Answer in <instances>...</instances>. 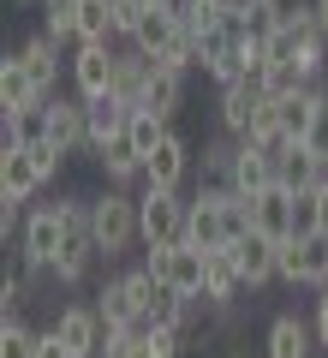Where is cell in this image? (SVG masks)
I'll return each instance as SVG.
<instances>
[{
  "instance_id": "cell-1",
  "label": "cell",
  "mask_w": 328,
  "mask_h": 358,
  "mask_svg": "<svg viewBox=\"0 0 328 358\" xmlns=\"http://www.w3.org/2000/svg\"><path fill=\"white\" fill-rule=\"evenodd\" d=\"M90 227H96V251L114 263L120 251H131V239H143L138 233V197L126 185H108L101 197H90Z\"/></svg>"
},
{
  "instance_id": "cell-2",
  "label": "cell",
  "mask_w": 328,
  "mask_h": 358,
  "mask_svg": "<svg viewBox=\"0 0 328 358\" xmlns=\"http://www.w3.org/2000/svg\"><path fill=\"white\" fill-rule=\"evenodd\" d=\"M143 268H150L162 287L209 305V293H203V287H209V251H197V245H185V239L179 245H150V251H143Z\"/></svg>"
},
{
  "instance_id": "cell-3",
  "label": "cell",
  "mask_w": 328,
  "mask_h": 358,
  "mask_svg": "<svg viewBox=\"0 0 328 358\" xmlns=\"http://www.w3.org/2000/svg\"><path fill=\"white\" fill-rule=\"evenodd\" d=\"M185 203H191V197L167 192V185H143V197H138V233H143V245H179V239H185Z\"/></svg>"
},
{
  "instance_id": "cell-4",
  "label": "cell",
  "mask_w": 328,
  "mask_h": 358,
  "mask_svg": "<svg viewBox=\"0 0 328 358\" xmlns=\"http://www.w3.org/2000/svg\"><path fill=\"white\" fill-rule=\"evenodd\" d=\"M60 251H66V221H60V209H54V203L30 209L24 227H18V257H24V268H30V275H48Z\"/></svg>"
},
{
  "instance_id": "cell-5",
  "label": "cell",
  "mask_w": 328,
  "mask_h": 358,
  "mask_svg": "<svg viewBox=\"0 0 328 358\" xmlns=\"http://www.w3.org/2000/svg\"><path fill=\"white\" fill-rule=\"evenodd\" d=\"M66 66H72V90L84 96V102L114 96V72H120V48L114 42H78Z\"/></svg>"
},
{
  "instance_id": "cell-6",
  "label": "cell",
  "mask_w": 328,
  "mask_h": 358,
  "mask_svg": "<svg viewBox=\"0 0 328 358\" xmlns=\"http://www.w3.org/2000/svg\"><path fill=\"white\" fill-rule=\"evenodd\" d=\"M42 138L48 143H60L66 155L72 150H90V102L84 96H48V102H42Z\"/></svg>"
},
{
  "instance_id": "cell-7",
  "label": "cell",
  "mask_w": 328,
  "mask_h": 358,
  "mask_svg": "<svg viewBox=\"0 0 328 358\" xmlns=\"http://www.w3.org/2000/svg\"><path fill=\"white\" fill-rule=\"evenodd\" d=\"M221 192H227V185H197V197L185 203V245H197V251H221V245H227Z\"/></svg>"
},
{
  "instance_id": "cell-8",
  "label": "cell",
  "mask_w": 328,
  "mask_h": 358,
  "mask_svg": "<svg viewBox=\"0 0 328 358\" xmlns=\"http://www.w3.org/2000/svg\"><path fill=\"white\" fill-rule=\"evenodd\" d=\"M280 281L287 287H328V233L316 239H280Z\"/></svg>"
},
{
  "instance_id": "cell-9",
  "label": "cell",
  "mask_w": 328,
  "mask_h": 358,
  "mask_svg": "<svg viewBox=\"0 0 328 358\" xmlns=\"http://www.w3.org/2000/svg\"><path fill=\"white\" fill-rule=\"evenodd\" d=\"M179 36H185V18H179V6H143L138 30H131V48H143L150 60H167V54L179 48Z\"/></svg>"
},
{
  "instance_id": "cell-10",
  "label": "cell",
  "mask_w": 328,
  "mask_h": 358,
  "mask_svg": "<svg viewBox=\"0 0 328 358\" xmlns=\"http://www.w3.org/2000/svg\"><path fill=\"white\" fill-rule=\"evenodd\" d=\"M54 334L66 341V352H72V358H96L101 341H108V322H101L96 305H66L60 317H54Z\"/></svg>"
},
{
  "instance_id": "cell-11",
  "label": "cell",
  "mask_w": 328,
  "mask_h": 358,
  "mask_svg": "<svg viewBox=\"0 0 328 358\" xmlns=\"http://www.w3.org/2000/svg\"><path fill=\"white\" fill-rule=\"evenodd\" d=\"M233 257H239V268H245V287H269V281H280V239H269V233H245V239H233Z\"/></svg>"
},
{
  "instance_id": "cell-12",
  "label": "cell",
  "mask_w": 328,
  "mask_h": 358,
  "mask_svg": "<svg viewBox=\"0 0 328 358\" xmlns=\"http://www.w3.org/2000/svg\"><path fill=\"white\" fill-rule=\"evenodd\" d=\"M316 179H322V150H316V143H280L275 150V185L311 192Z\"/></svg>"
},
{
  "instance_id": "cell-13",
  "label": "cell",
  "mask_w": 328,
  "mask_h": 358,
  "mask_svg": "<svg viewBox=\"0 0 328 358\" xmlns=\"http://www.w3.org/2000/svg\"><path fill=\"white\" fill-rule=\"evenodd\" d=\"M269 90L263 84H227L221 90V131H233V138H251L257 114H263Z\"/></svg>"
},
{
  "instance_id": "cell-14",
  "label": "cell",
  "mask_w": 328,
  "mask_h": 358,
  "mask_svg": "<svg viewBox=\"0 0 328 358\" xmlns=\"http://www.w3.org/2000/svg\"><path fill=\"white\" fill-rule=\"evenodd\" d=\"M275 185V150H263L257 138H239V155H233V192L257 197Z\"/></svg>"
},
{
  "instance_id": "cell-15",
  "label": "cell",
  "mask_w": 328,
  "mask_h": 358,
  "mask_svg": "<svg viewBox=\"0 0 328 358\" xmlns=\"http://www.w3.org/2000/svg\"><path fill=\"white\" fill-rule=\"evenodd\" d=\"M209 310H233L239 305V293H245V268H239V257H233V245H221V251H209Z\"/></svg>"
},
{
  "instance_id": "cell-16",
  "label": "cell",
  "mask_w": 328,
  "mask_h": 358,
  "mask_svg": "<svg viewBox=\"0 0 328 358\" xmlns=\"http://www.w3.org/2000/svg\"><path fill=\"white\" fill-rule=\"evenodd\" d=\"M185 167H191V143L179 138V131H167V138L155 143V155L143 162V185H167V192H179Z\"/></svg>"
},
{
  "instance_id": "cell-17",
  "label": "cell",
  "mask_w": 328,
  "mask_h": 358,
  "mask_svg": "<svg viewBox=\"0 0 328 358\" xmlns=\"http://www.w3.org/2000/svg\"><path fill=\"white\" fill-rule=\"evenodd\" d=\"M131 114H138V102H126V96H96V102H90V150L126 138Z\"/></svg>"
},
{
  "instance_id": "cell-18",
  "label": "cell",
  "mask_w": 328,
  "mask_h": 358,
  "mask_svg": "<svg viewBox=\"0 0 328 358\" xmlns=\"http://www.w3.org/2000/svg\"><path fill=\"white\" fill-rule=\"evenodd\" d=\"M316 352V329L299 317H275L263 334V358H311Z\"/></svg>"
},
{
  "instance_id": "cell-19",
  "label": "cell",
  "mask_w": 328,
  "mask_h": 358,
  "mask_svg": "<svg viewBox=\"0 0 328 358\" xmlns=\"http://www.w3.org/2000/svg\"><path fill=\"white\" fill-rule=\"evenodd\" d=\"M138 108H155L162 120H173L179 108H185V72H179V66H162V60H155V72H150V84H143Z\"/></svg>"
},
{
  "instance_id": "cell-20",
  "label": "cell",
  "mask_w": 328,
  "mask_h": 358,
  "mask_svg": "<svg viewBox=\"0 0 328 358\" xmlns=\"http://www.w3.org/2000/svg\"><path fill=\"white\" fill-rule=\"evenodd\" d=\"M251 221H257V233H269V239H292V192L287 185L257 192L251 197Z\"/></svg>"
},
{
  "instance_id": "cell-21",
  "label": "cell",
  "mask_w": 328,
  "mask_h": 358,
  "mask_svg": "<svg viewBox=\"0 0 328 358\" xmlns=\"http://www.w3.org/2000/svg\"><path fill=\"white\" fill-rule=\"evenodd\" d=\"M48 96H42V84L30 78V66L18 60V48L0 60V108H42Z\"/></svg>"
},
{
  "instance_id": "cell-22",
  "label": "cell",
  "mask_w": 328,
  "mask_h": 358,
  "mask_svg": "<svg viewBox=\"0 0 328 358\" xmlns=\"http://www.w3.org/2000/svg\"><path fill=\"white\" fill-rule=\"evenodd\" d=\"M18 60L30 66V78L42 84V96H54V84H60V42H54L48 30H36V36L18 42Z\"/></svg>"
},
{
  "instance_id": "cell-23",
  "label": "cell",
  "mask_w": 328,
  "mask_h": 358,
  "mask_svg": "<svg viewBox=\"0 0 328 358\" xmlns=\"http://www.w3.org/2000/svg\"><path fill=\"white\" fill-rule=\"evenodd\" d=\"M0 192L24 197V203L42 192V173H36V162H30V150H0Z\"/></svg>"
},
{
  "instance_id": "cell-24",
  "label": "cell",
  "mask_w": 328,
  "mask_h": 358,
  "mask_svg": "<svg viewBox=\"0 0 328 358\" xmlns=\"http://www.w3.org/2000/svg\"><path fill=\"white\" fill-rule=\"evenodd\" d=\"M96 263H101L96 239H66V251L54 257V268H48V275H54L60 287H84V281H90V268H96Z\"/></svg>"
},
{
  "instance_id": "cell-25",
  "label": "cell",
  "mask_w": 328,
  "mask_h": 358,
  "mask_svg": "<svg viewBox=\"0 0 328 358\" xmlns=\"http://www.w3.org/2000/svg\"><path fill=\"white\" fill-rule=\"evenodd\" d=\"M101 173H108V185H131V179H143V155L131 150V138H114V143H101L96 150Z\"/></svg>"
},
{
  "instance_id": "cell-26",
  "label": "cell",
  "mask_w": 328,
  "mask_h": 358,
  "mask_svg": "<svg viewBox=\"0 0 328 358\" xmlns=\"http://www.w3.org/2000/svg\"><path fill=\"white\" fill-rule=\"evenodd\" d=\"M150 72H155V60L143 48H120V72H114V96H126V102H138L143 96V84H150Z\"/></svg>"
},
{
  "instance_id": "cell-27",
  "label": "cell",
  "mask_w": 328,
  "mask_h": 358,
  "mask_svg": "<svg viewBox=\"0 0 328 358\" xmlns=\"http://www.w3.org/2000/svg\"><path fill=\"white\" fill-rule=\"evenodd\" d=\"M233 155H239V138L233 131L203 143V185H233Z\"/></svg>"
},
{
  "instance_id": "cell-28",
  "label": "cell",
  "mask_w": 328,
  "mask_h": 358,
  "mask_svg": "<svg viewBox=\"0 0 328 358\" xmlns=\"http://www.w3.org/2000/svg\"><path fill=\"white\" fill-rule=\"evenodd\" d=\"M167 131H173V120H162L155 108H138V114H131V126H126V138H131V150H138L143 162H150V155H155V143H162Z\"/></svg>"
},
{
  "instance_id": "cell-29",
  "label": "cell",
  "mask_w": 328,
  "mask_h": 358,
  "mask_svg": "<svg viewBox=\"0 0 328 358\" xmlns=\"http://www.w3.org/2000/svg\"><path fill=\"white\" fill-rule=\"evenodd\" d=\"M322 233V192H292V239H316Z\"/></svg>"
},
{
  "instance_id": "cell-30",
  "label": "cell",
  "mask_w": 328,
  "mask_h": 358,
  "mask_svg": "<svg viewBox=\"0 0 328 358\" xmlns=\"http://www.w3.org/2000/svg\"><path fill=\"white\" fill-rule=\"evenodd\" d=\"M30 281H36L30 268H18V275H6V281H0V322H18V317H24V305H30Z\"/></svg>"
},
{
  "instance_id": "cell-31",
  "label": "cell",
  "mask_w": 328,
  "mask_h": 358,
  "mask_svg": "<svg viewBox=\"0 0 328 358\" xmlns=\"http://www.w3.org/2000/svg\"><path fill=\"white\" fill-rule=\"evenodd\" d=\"M179 352H185V334L179 329H143L131 358H179Z\"/></svg>"
},
{
  "instance_id": "cell-32",
  "label": "cell",
  "mask_w": 328,
  "mask_h": 358,
  "mask_svg": "<svg viewBox=\"0 0 328 358\" xmlns=\"http://www.w3.org/2000/svg\"><path fill=\"white\" fill-rule=\"evenodd\" d=\"M36 341H42V334L30 329L24 317H18V322H0V358H36Z\"/></svg>"
},
{
  "instance_id": "cell-33",
  "label": "cell",
  "mask_w": 328,
  "mask_h": 358,
  "mask_svg": "<svg viewBox=\"0 0 328 358\" xmlns=\"http://www.w3.org/2000/svg\"><path fill=\"white\" fill-rule=\"evenodd\" d=\"M30 150V162H36V173H42V185H48L54 173H60V162H66V150L60 143H48V138H36V143H24Z\"/></svg>"
},
{
  "instance_id": "cell-34",
  "label": "cell",
  "mask_w": 328,
  "mask_h": 358,
  "mask_svg": "<svg viewBox=\"0 0 328 358\" xmlns=\"http://www.w3.org/2000/svg\"><path fill=\"white\" fill-rule=\"evenodd\" d=\"M138 18H143V0H114V30H120V42L138 30Z\"/></svg>"
},
{
  "instance_id": "cell-35",
  "label": "cell",
  "mask_w": 328,
  "mask_h": 358,
  "mask_svg": "<svg viewBox=\"0 0 328 358\" xmlns=\"http://www.w3.org/2000/svg\"><path fill=\"white\" fill-rule=\"evenodd\" d=\"M311 329H316V346L328 352V287L316 293V317H311Z\"/></svg>"
},
{
  "instance_id": "cell-36",
  "label": "cell",
  "mask_w": 328,
  "mask_h": 358,
  "mask_svg": "<svg viewBox=\"0 0 328 358\" xmlns=\"http://www.w3.org/2000/svg\"><path fill=\"white\" fill-rule=\"evenodd\" d=\"M36 358H72V352H66V341H60L54 329H42V341H36Z\"/></svg>"
},
{
  "instance_id": "cell-37",
  "label": "cell",
  "mask_w": 328,
  "mask_h": 358,
  "mask_svg": "<svg viewBox=\"0 0 328 358\" xmlns=\"http://www.w3.org/2000/svg\"><path fill=\"white\" fill-rule=\"evenodd\" d=\"M316 6V24H322V36H328V0H311Z\"/></svg>"
},
{
  "instance_id": "cell-38",
  "label": "cell",
  "mask_w": 328,
  "mask_h": 358,
  "mask_svg": "<svg viewBox=\"0 0 328 358\" xmlns=\"http://www.w3.org/2000/svg\"><path fill=\"white\" fill-rule=\"evenodd\" d=\"M322 90H328V84H322Z\"/></svg>"
}]
</instances>
